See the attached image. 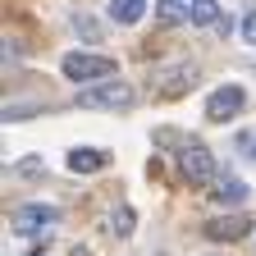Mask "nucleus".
I'll list each match as a JSON object with an SVG mask.
<instances>
[{
	"mask_svg": "<svg viewBox=\"0 0 256 256\" xmlns=\"http://www.w3.org/2000/svg\"><path fill=\"white\" fill-rule=\"evenodd\" d=\"M74 28L82 32V37H92V42H96V37H101V32H96V23H92L87 14H78V18H74Z\"/></svg>",
	"mask_w": 256,
	"mask_h": 256,
	"instance_id": "16",
	"label": "nucleus"
},
{
	"mask_svg": "<svg viewBox=\"0 0 256 256\" xmlns=\"http://www.w3.org/2000/svg\"><path fill=\"white\" fill-rule=\"evenodd\" d=\"M215 202H220V206L247 202V183H242V178H220V183H215Z\"/></svg>",
	"mask_w": 256,
	"mask_h": 256,
	"instance_id": "9",
	"label": "nucleus"
},
{
	"mask_svg": "<svg viewBox=\"0 0 256 256\" xmlns=\"http://www.w3.org/2000/svg\"><path fill=\"white\" fill-rule=\"evenodd\" d=\"M156 14L165 18V23H183L188 18V5H183V0H156Z\"/></svg>",
	"mask_w": 256,
	"mask_h": 256,
	"instance_id": "12",
	"label": "nucleus"
},
{
	"mask_svg": "<svg viewBox=\"0 0 256 256\" xmlns=\"http://www.w3.org/2000/svg\"><path fill=\"white\" fill-rule=\"evenodd\" d=\"M242 42H247V46H256V10H252V14H242Z\"/></svg>",
	"mask_w": 256,
	"mask_h": 256,
	"instance_id": "15",
	"label": "nucleus"
},
{
	"mask_svg": "<svg viewBox=\"0 0 256 256\" xmlns=\"http://www.w3.org/2000/svg\"><path fill=\"white\" fill-rule=\"evenodd\" d=\"M238 151H242L252 165H256V133H238Z\"/></svg>",
	"mask_w": 256,
	"mask_h": 256,
	"instance_id": "14",
	"label": "nucleus"
},
{
	"mask_svg": "<svg viewBox=\"0 0 256 256\" xmlns=\"http://www.w3.org/2000/svg\"><path fill=\"white\" fill-rule=\"evenodd\" d=\"M64 78H74V82H110L114 78V60L74 50V55H64Z\"/></svg>",
	"mask_w": 256,
	"mask_h": 256,
	"instance_id": "2",
	"label": "nucleus"
},
{
	"mask_svg": "<svg viewBox=\"0 0 256 256\" xmlns=\"http://www.w3.org/2000/svg\"><path fill=\"white\" fill-rule=\"evenodd\" d=\"M188 18H192V23H210V28H215L224 14H220L215 0H192V5H188Z\"/></svg>",
	"mask_w": 256,
	"mask_h": 256,
	"instance_id": "11",
	"label": "nucleus"
},
{
	"mask_svg": "<svg viewBox=\"0 0 256 256\" xmlns=\"http://www.w3.org/2000/svg\"><path fill=\"white\" fill-rule=\"evenodd\" d=\"M114 234H119V238L133 234V210H128V206H119V215H114Z\"/></svg>",
	"mask_w": 256,
	"mask_h": 256,
	"instance_id": "13",
	"label": "nucleus"
},
{
	"mask_svg": "<svg viewBox=\"0 0 256 256\" xmlns=\"http://www.w3.org/2000/svg\"><path fill=\"white\" fill-rule=\"evenodd\" d=\"M138 101V92L128 87L124 78H110V82H96V87H82L78 92V106L82 110H128Z\"/></svg>",
	"mask_w": 256,
	"mask_h": 256,
	"instance_id": "1",
	"label": "nucleus"
},
{
	"mask_svg": "<svg viewBox=\"0 0 256 256\" xmlns=\"http://www.w3.org/2000/svg\"><path fill=\"white\" fill-rule=\"evenodd\" d=\"M55 220H60V210H55V206L28 202V206H18V210H14V234H46Z\"/></svg>",
	"mask_w": 256,
	"mask_h": 256,
	"instance_id": "4",
	"label": "nucleus"
},
{
	"mask_svg": "<svg viewBox=\"0 0 256 256\" xmlns=\"http://www.w3.org/2000/svg\"><path fill=\"white\" fill-rule=\"evenodd\" d=\"M178 165H183L188 183H220V178H215V156H210L202 142H183V151H178Z\"/></svg>",
	"mask_w": 256,
	"mask_h": 256,
	"instance_id": "3",
	"label": "nucleus"
},
{
	"mask_svg": "<svg viewBox=\"0 0 256 256\" xmlns=\"http://www.w3.org/2000/svg\"><path fill=\"white\" fill-rule=\"evenodd\" d=\"M106 165H110L106 151H92V146L69 151V170H74V174H96V170H106Z\"/></svg>",
	"mask_w": 256,
	"mask_h": 256,
	"instance_id": "7",
	"label": "nucleus"
},
{
	"mask_svg": "<svg viewBox=\"0 0 256 256\" xmlns=\"http://www.w3.org/2000/svg\"><path fill=\"white\" fill-rule=\"evenodd\" d=\"M146 14V0H110V18L114 23H138Z\"/></svg>",
	"mask_w": 256,
	"mask_h": 256,
	"instance_id": "10",
	"label": "nucleus"
},
{
	"mask_svg": "<svg viewBox=\"0 0 256 256\" xmlns=\"http://www.w3.org/2000/svg\"><path fill=\"white\" fill-rule=\"evenodd\" d=\"M242 87H220V92H210V101H206V119L210 124H229L238 110H242Z\"/></svg>",
	"mask_w": 256,
	"mask_h": 256,
	"instance_id": "5",
	"label": "nucleus"
},
{
	"mask_svg": "<svg viewBox=\"0 0 256 256\" xmlns=\"http://www.w3.org/2000/svg\"><path fill=\"white\" fill-rule=\"evenodd\" d=\"M247 229H252V220H242V215H229V220H215V224H206V234H210V238H224V242L247 238Z\"/></svg>",
	"mask_w": 256,
	"mask_h": 256,
	"instance_id": "8",
	"label": "nucleus"
},
{
	"mask_svg": "<svg viewBox=\"0 0 256 256\" xmlns=\"http://www.w3.org/2000/svg\"><path fill=\"white\" fill-rule=\"evenodd\" d=\"M156 78H170L165 87H160L165 96H174V92H188L192 82H197V64H192V60H178V64H170V69H156Z\"/></svg>",
	"mask_w": 256,
	"mask_h": 256,
	"instance_id": "6",
	"label": "nucleus"
}]
</instances>
